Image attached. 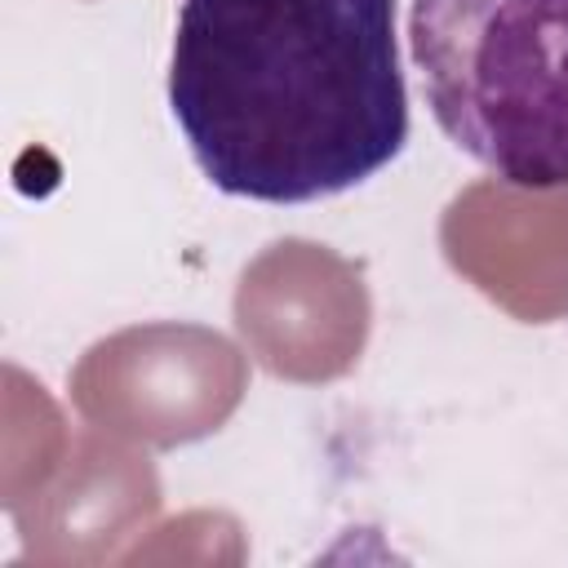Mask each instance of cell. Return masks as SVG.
I'll list each match as a JSON object with an SVG mask.
<instances>
[{
	"label": "cell",
	"instance_id": "1",
	"mask_svg": "<svg viewBox=\"0 0 568 568\" xmlns=\"http://www.w3.org/2000/svg\"><path fill=\"white\" fill-rule=\"evenodd\" d=\"M169 111L226 195H342L408 142L395 0H182Z\"/></svg>",
	"mask_w": 568,
	"mask_h": 568
},
{
	"label": "cell",
	"instance_id": "2",
	"mask_svg": "<svg viewBox=\"0 0 568 568\" xmlns=\"http://www.w3.org/2000/svg\"><path fill=\"white\" fill-rule=\"evenodd\" d=\"M408 49L457 151L524 191L568 186V0H413Z\"/></svg>",
	"mask_w": 568,
	"mask_h": 568
}]
</instances>
